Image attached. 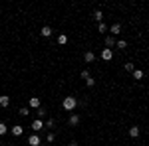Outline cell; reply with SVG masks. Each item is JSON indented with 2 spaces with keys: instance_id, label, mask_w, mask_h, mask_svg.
<instances>
[{
  "instance_id": "obj_25",
  "label": "cell",
  "mask_w": 149,
  "mask_h": 146,
  "mask_svg": "<svg viewBox=\"0 0 149 146\" xmlns=\"http://www.w3.org/2000/svg\"><path fill=\"white\" fill-rule=\"evenodd\" d=\"M46 140H48V142H54V140H56V134H54V132H48Z\"/></svg>"
},
{
  "instance_id": "obj_4",
  "label": "cell",
  "mask_w": 149,
  "mask_h": 146,
  "mask_svg": "<svg viewBox=\"0 0 149 146\" xmlns=\"http://www.w3.org/2000/svg\"><path fill=\"white\" fill-rule=\"evenodd\" d=\"M42 128H44V121H40V119L32 121V130H34V134H36V132H40Z\"/></svg>"
},
{
  "instance_id": "obj_5",
  "label": "cell",
  "mask_w": 149,
  "mask_h": 146,
  "mask_svg": "<svg viewBox=\"0 0 149 146\" xmlns=\"http://www.w3.org/2000/svg\"><path fill=\"white\" fill-rule=\"evenodd\" d=\"M28 144H30V146H40V144H42V140H40V136H38V134H30V136H28Z\"/></svg>"
},
{
  "instance_id": "obj_19",
  "label": "cell",
  "mask_w": 149,
  "mask_h": 146,
  "mask_svg": "<svg viewBox=\"0 0 149 146\" xmlns=\"http://www.w3.org/2000/svg\"><path fill=\"white\" fill-rule=\"evenodd\" d=\"M115 47H119V49H125V47H127V42H125V40H119V42H115Z\"/></svg>"
},
{
  "instance_id": "obj_21",
  "label": "cell",
  "mask_w": 149,
  "mask_h": 146,
  "mask_svg": "<svg viewBox=\"0 0 149 146\" xmlns=\"http://www.w3.org/2000/svg\"><path fill=\"white\" fill-rule=\"evenodd\" d=\"M133 79H143V71H141V69H135V71H133Z\"/></svg>"
},
{
  "instance_id": "obj_9",
  "label": "cell",
  "mask_w": 149,
  "mask_h": 146,
  "mask_svg": "<svg viewBox=\"0 0 149 146\" xmlns=\"http://www.w3.org/2000/svg\"><path fill=\"white\" fill-rule=\"evenodd\" d=\"M84 61H86V63H93V61H95V53H93V51H86V53H84Z\"/></svg>"
},
{
  "instance_id": "obj_23",
  "label": "cell",
  "mask_w": 149,
  "mask_h": 146,
  "mask_svg": "<svg viewBox=\"0 0 149 146\" xmlns=\"http://www.w3.org/2000/svg\"><path fill=\"white\" fill-rule=\"evenodd\" d=\"M6 132H8V126H6L4 123H0V136H2V134H6Z\"/></svg>"
},
{
  "instance_id": "obj_26",
  "label": "cell",
  "mask_w": 149,
  "mask_h": 146,
  "mask_svg": "<svg viewBox=\"0 0 149 146\" xmlns=\"http://www.w3.org/2000/svg\"><path fill=\"white\" fill-rule=\"evenodd\" d=\"M86 85H88V87H93V85H95V79H86Z\"/></svg>"
},
{
  "instance_id": "obj_22",
  "label": "cell",
  "mask_w": 149,
  "mask_h": 146,
  "mask_svg": "<svg viewBox=\"0 0 149 146\" xmlns=\"http://www.w3.org/2000/svg\"><path fill=\"white\" fill-rule=\"evenodd\" d=\"M80 77L81 79H90L92 75H90V71H88V69H84V71H80Z\"/></svg>"
},
{
  "instance_id": "obj_14",
  "label": "cell",
  "mask_w": 149,
  "mask_h": 146,
  "mask_svg": "<svg viewBox=\"0 0 149 146\" xmlns=\"http://www.w3.org/2000/svg\"><path fill=\"white\" fill-rule=\"evenodd\" d=\"M93 20L97 24H102V20H103V14H102V10H95L93 12Z\"/></svg>"
},
{
  "instance_id": "obj_1",
  "label": "cell",
  "mask_w": 149,
  "mask_h": 146,
  "mask_svg": "<svg viewBox=\"0 0 149 146\" xmlns=\"http://www.w3.org/2000/svg\"><path fill=\"white\" fill-rule=\"evenodd\" d=\"M62 107H64V111H76V107H78V99H76L74 95H68V97L62 101Z\"/></svg>"
},
{
  "instance_id": "obj_6",
  "label": "cell",
  "mask_w": 149,
  "mask_h": 146,
  "mask_svg": "<svg viewBox=\"0 0 149 146\" xmlns=\"http://www.w3.org/2000/svg\"><path fill=\"white\" fill-rule=\"evenodd\" d=\"M68 123H70V126H78V124H80V114L72 112V114H70V119H68Z\"/></svg>"
},
{
  "instance_id": "obj_17",
  "label": "cell",
  "mask_w": 149,
  "mask_h": 146,
  "mask_svg": "<svg viewBox=\"0 0 149 146\" xmlns=\"http://www.w3.org/2000/svg\"><path fill=\"white\" fill-rule=\"evenodd\" d=\"M36 114H38V119H40V121H42V119H46V109H44V107H40V109L36 111Z\"/></svg>"
},
{
  "instance_id": "obj_24",
  "label": "cell",
  "mask_w": 149,
  "mask_h": 146,
  "mask_svg": "<svg viewBox=\"0 0 149 146\" xmlns=\"http://www.w3.org/2000/svg\"><path fill=\"white\" fill-rule=\"evenodd\" d=\"M97 30H100V32H107V30H109V28H107V26H105V24H97Z\"/></svg>"
},
{
  "instance_id": "obj_12",
  "label": "cell",
  "mask_w": 149,
  "mask_h": 146,
  "mask_svg": "<svg viewBox=\"0 0 149 146\" xmlns=\"http://www.w3.org/2000/svg\"><path fill=\"white\" fill-rule=\"evenodd\" d=\"M8 105H10V97H8V95H0V107L6 109Z\"/></svg>"
},
{
  "instance_id": "obj_2",
  "label": "cell",
  "mask_w": 149,
  "mask_h": 146,
  "mask_svg": "<svg viewBox=\"0 0 149 146\" xmlns=\"http://www.w3.org/2000/svg\"><path fill=\"white\" fill-rule=\"evenodd\" d=\"M40 107H42L40 99H38V97H30V101H28V109H30V111H32V109H34V111H38Z\"/></svg>"
},
{
  "instance_id": "obj_7",
  "label": "cell",
  "mask_w": 149,
  "mask_h": 146,
  "mask_svg": "<svg viewBox=\"0 0 149 146\" xmlns=\"http://www.w3.org/2000/svg\"><path fill=\"white\" fill-rule=\"evenodd\" d=\"M12 136H22L24 134V126H20V124H16V126H12L10 128Z\"/></svg>"
},
{
  "instance_id": "obj_15",
  "label": "cell",
  "mask_w": 149,
  "mask_h": 146,
  "mask_svg": "<svg viewBox=\"0 0 149 146\" xmlns=\"http://www.w3.org/2000/svg\"><path fill=\"white\" fill-rule=\"evenodd\" d=\"M58 44H60V45H66V44H68V36H66V34H60V36H58Z\"/></svg>"
},
{
  "instance_id": "obj_11",
  "label": "cell",
  "mask_w": 149,
  "mask_h": 146,
  "mask_svg": "<svg viewBox=\"0 0 149 146\" xmlns=\"http://www.w3.org/2000/svg\"><path fill=\"white\" fill-rule=\"evenodd\" d=\"M109 32H111V36H117V34H121V24H111V28H109Z\"/></svg>"
},
{
  "instance_id": "obj_27",
  "label": "cell",
  "mask_w": 149,
  "mask_h": 146,
  "mask_svg": "<svg viewBox=\"0 0 149 146\" xmlns=\"http://www.w3.org/2000/svg\"><path fill=\"white\" fill-rule=\"evenodd\" d=\"M68 146H78V140H70V144Z\"/></svg>"
},
{
  "instance_id": "obj_20",
  "label": "cell",
  "mask_w": 149,
  "mask_h": 146,
  "mask_svg": "<svg viewBox=\"0 0 149 146\" xmlns=\"http://www.w3.org/2000/svg\"><path fill=\"white\" fill-rule=\"evenodd\" d=\"M123 69H125L127 73H133V71H135V65H133V63H125V65H123Z\"/></svg>"
},
{
  "instance_id": "obj_18",
  "label": "cell",
  "mask_w": 149,
  "mask_h": 146,
  "mask_svg": "<svg viewBox=\"0 0 149 146\" xmlns=\"http://www.w3.org/2000/svg\"><path fill=\"white\" fill-rule=\"evenodd\" d=\"M18 112H20V117H28V114H30V109H28V107H20Z\"/></svg>"
},
{
  "instance_id": "obj_16",
  "label": "cell",
  "mask_w": 149,
  "mask_h": 146,
  "mask_svg": "<svg viewBox=\"0 0 149 146\" xmlns=\"http://www.w3.org/2000/svg\"><path fill=\"white\" fill-rule=\"evenodd\" d=\"M54 124H56V121H54V119H48L46 123H44V128H46V130H50V128H54Z\"/></svg>"
},
{
  "instance_id": "obj_8",
  "label": "cell",
  "mask_w": 149,
  "mask_h": 146,
  "mask_svg": "<svg viewBox=\"0 0 149 146\" xmlns=\"http://www.w3.org/2000/svg\"><path fill=\"white\" fill-rule=\"evenodd\" d=\"M139 134H141V128L139 126H129V136L131 138H139Z\"/></svg>"
},
{
  "instance_id": "obj_13",
  "label": "cell",
  "mask_w": 149,
  "mask_h": 146,
  "mask_svg": "<svg viewBox=\"0 0 149 146\" xmlns=\"http://www.w3.org/2000/svg\"><path fill=\"white\" fill-rule=\"evenodd\" d=\"M105 47H115V40H113V36H105Z\"/></svg>"
},
{
  "instance_id": "obj_10",
  "label": "cell",
  "mask_w": 149,
  "mask_h": 146,
  "mask_svg": "<svg viewBox=\"0 0 149 146\" xmlns=\"http://www.w3.org/2000/svg\"><path fill=\"white\" fill-rule=\"evenodd\" d=\"M40 36H42V38H50V36H52V28H50V26H42Z\"/></svg>"
},
{
  "instance_id": "obj_3",
  "label": "cell",
  "mask_w": 149,
  "mask_h": 146,
  "mask_svg": "<svg viewBox=\"0 0 149 146\" xmlns=\"http://www.w3.org/2000/svg\"><path fill=\"white\" fill-rule=\"evenodd\" d=\"M102 59H103V61H111V59H113V49L103 47V49H102Z\"/></svg>"
}]
</instances>
